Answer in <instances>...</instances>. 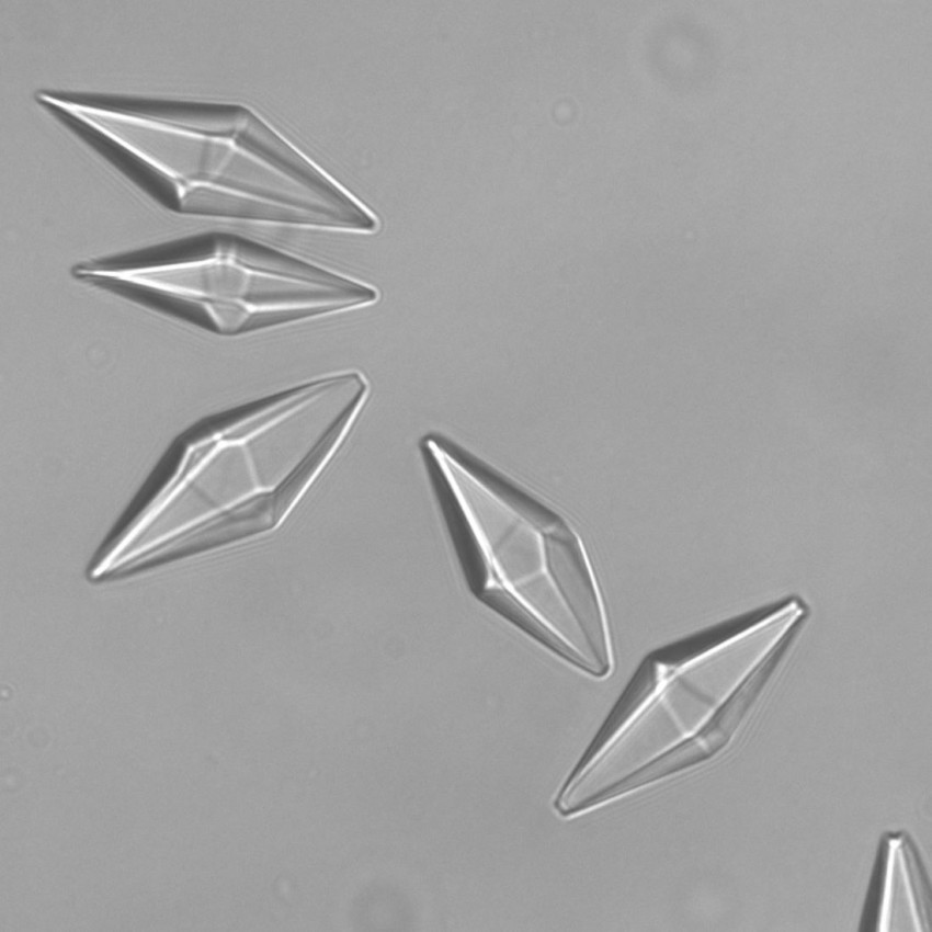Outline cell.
<instances>
[{
  "label": "cell",
  "mask_w": 932,
  "mask_h": 932,
  "mask_svg": "<svg viewBox=\"0 0 932 932\" xmlns=\"http://www.w3.org/2000/svg\"><path fill=\"white\" fill-rule=\"evenodd\" d=\"M87 279L175 305L223 333L323 315L329 286L328 271L236 248L157 264L91 263Z\"/></svg>",
  "instance_id": "6da1fadb"
},
{
  "label": "cell",
  "mask_w": 932,
  "mask_h": 932,
  "mask_svg": "<svg viewBox=\"0 0 932 932\" xmlns=\"http://www.w3.org/2000/svg\"><path fill=\"white\" fill-rule=\"evenodd\" d=\"M802 627L800 621L791 623L695 732L612 784L586 794L575 803V812L580 814L614 800L696 766L719 753L731 740Z\"/></svg>",
  "instance_id": "7a4b0ae2"
},
{
  "label": "cell",
  "mask_w": 932,
  "mask_h": 932,
  "mask_svg": "<svg viewBox=\"0 0 932 932\" xmlns=\"http://www.w3.org/2000/svg\"><path fill=\"white\" fill-rule=\"evenodd\" d=\"M298 495L288 480L172 532L143 550L147 568L200 554L275 527Z\"/></svg>",
  "instance_id": "3957f363"
},
{
  "label": "cell",
  "mask_w": 932,
  "mask_h": 932,
  "mask_svg": "<svg viewBox=\"0 0 932 932\" xmlns=\"http://www.w3.org/2000/svg\"><path fill=\"white\" fill-rule=\"evenodd\" d=\"M548 571L600 661L609 662L602 606L581 547L565 526L544 533Z\"/></svg>",
  "instance_id": "277c9868"
},
{
  "label": "cell",
  "mask_w": 932,
  "mask_h": 932,
  "mask_svg": "<svg viewBox=\"0 0 932 932\" xmlns=\"http://www.w3.org/2000/svg\"><path fill=\"white\" fill-rule=\"evenodd\" d=\"M658 672L659 666L649 656L640 663L591 742L565 780L555 802L565 799L584 782L601 754H603L649 701L659 684Z\"/></svg>",
  "instance_id": "5b68a950"
},
{
  "label": "cell",
  "mask_w": 932,
  "mask_h": 932,
  "mask_svg": "<svg viewBox=\"0 0 932 932\" xmlns=\"http://www.w3.org/2000/svg\"><path fill=\"white\" fill-rule=\"evenodd\" d=\"M477 598L570 664L590 674L601 675L596 667L591 664L590 661L565 641L508 589L498 586H487Z\"/></svg>",
  "instance_id": "8992f818"
},
{
  "label": "cell",
  "mask_w": 932,
  "mask_h": 932,
  "mask_svg": "<svg viewBox=\"0 0 932 932\" xmlns=\"http://www.w3.org/2000/svg\"><path fill=\"white\" fill-rule=\"evenodd\" d=\"M895 832L884 833L878 842L859 930L876 931L886 899L887 878Z\"/></svg>",
  "instance_id": "52a82bcc"
},
{
  "label": "cell",
  "mask_w": 932,
  "mask_h": 932,
  "mask_svg": "<svg viewBox=\"0 0 932 932\" xmlns=\"http://www.w3.org/2000/svg\"><path fill=\"white\" fill-rule=\"evenodd\" d=\"M896 843L899 848L905 876L921 929H930V884L923 867L920 853L911 837L897 832Z\"/></svg>",
  "instance_id": "ba28073f"
}]
</instances>
